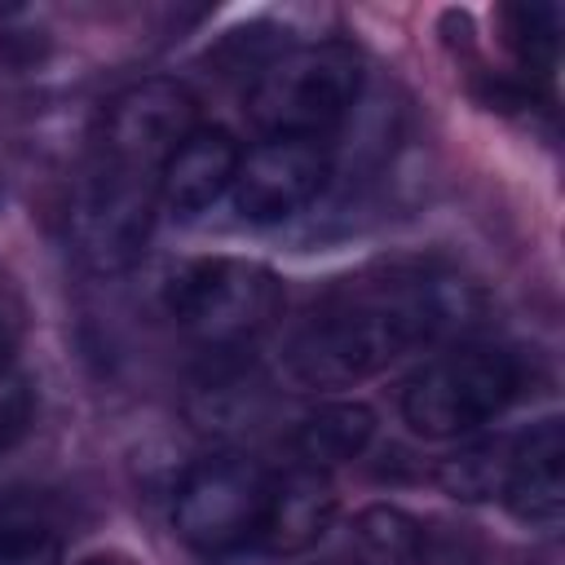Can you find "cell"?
I'll list each match as a JSON object with an SVG mask.
<instances>
[{"label":"cell","mask_w":565,"mask_h":565,"mask_svg":"<svg viewBox=\"0 0 565 565\" xmlns=\"http://www.w3.org/2000/svg\"><path fill=\"white\" fill-rule=\"evenodd\" d=\"M375 437V411L366 402H322L318 411H309L296 424V463L309 468H335V463H353L362 459V450Z\"/></svg>","instance_id":"obj_12"},{"label":"cell","mask_w":565,"mask_h":565,"mask_svg":"<svg viewBox=\"0 0 565 565\" xmlns=\"http://www.w3.org/2000/svg\"><path fill=\"white\" fill-rule=\"evenodd\" d=\"M269 499V472L238 450L203 455L185 468L172 494V530L203 556H225L260 534Z\"/></svg>","instance_id":"obj_5"},{"label":"cell","mask_w":565,"mask_h":565,"mask_svg":"<svg viewBox=\"0 0 565 565\" xmlns=\"http://www.w3.org/2000/svg\"><path fill=\"white\" fill-rule=\"evenodd\" d=\"M194 128H199V102L185 84L163 75L137 79L106 102L93 159L159 181L163 163Z\"/></svg>","instance_id":"obj_7"},{"label":"cell","mask_w":565,"mask_h":565,"mask_svg":"<svg viewBox=\"0 0 565 565\" xmlns=\"http://www.w3.org/2000/svg\"><path fill=\"white\" fill-rule=\"evenodd\" d=\"M238 141L230 128L199 124L163 163L159 172V203L177 216H199L207 212L221 194H230L234 172H238Z\"/></svg>","instance_id":"obj_11"},{"label":"cell","mask_w":565,"mask_h":565,"mask_svg":"<svg viewBox=\"0 0 565 565\" xmlns=\"http://www.w3.org/2000/svg\"><path fill=\"white\" fill-rule=\"evenodd\" d=\"M362 93V57L340 44H300L265 62L247 88V119L260 137H309L322 141L344 124Z\"/></svg>","instance_id":"obj_2"},{"label":"cell","mask_w":565,"mask_h":565,"mask_svg":"<svg viewBox=\"0 0 565 565\" xmlns=\"http://www.w3.org/2000/svg\"><path fill=\"white\" fill-rule=\"evenodd\" d=\"M450 322L441 287L424 274H380L340 282L296 331L287 371L305 388H349L393 366Z\"/></svg>","instance_id":"obj_1"},{"label":"cell","mask_w":565,"mask_h":565,"mask_svg":"<svg viewBox=\"0 0 565 565\" xmlns=\"http://www.w3.org/2000/svg\"><path fill=\"white\" fill-rule=\"evenodd\" d=\"M331 177L327 141L309 137H260L238 154L234 172V207L252 225H278L305 212Z\"/></svg>","instance_id":"obj_8"},{"label":"cell","mask_w":565,"mask_h":565,"mask_svg":"<svg viewBox=\"0 0 565 565\" xmlns=\"http://www.w3.org/2000/svg\"><path fill=\"white\" fill-rule=\"evenodd\" d=\"M177 327L212 353H238L282 309V282L274 269L238 256H212L185 265L168 287Z\"/></svg>","instance_id":"obj_4"},{"label":"cell","mask_w":565,"mask_h":565,"mask_svg":"<svg viewBox=\"0 0 565 565\" xmlns=\"http://www.w3.org/2000/svg\"><path fill=\"white\" fill-rule=\"evenodd\" d=\"M353 552L362 565H415L424 552V530L411 512L371 503L353 521Z\"/></svg>","instance_id":"obj_13"},{"label":"cell","mask_w":565,"mask_h":565,"mask_svg":"<svg viewBox=\"0 0 565 565\" xmlns=\"http://www.w3.org/2000/svg\"><path fill=\"white\" fill-rule=\"evenodd\" d=\"M84 565H128V561H115V556H93V561H84Z\"/></svg>","instance_id":"obj_19"},{"label":"cell","mask_w":565,"mask_h":565,"mask_svg":"<svg viewBox=\"0 0 565 565\" xmlns=\"http://www.w3.org/2000/svg\"><path fill=\"white\" fill-rule=\"evenodd\" d=\"M31 419H35V388L13 362H4L0 366V455L13 441H22Z\"/></svg>","instance_id":"obj_16"},{"label":"cell","mask_w":565,"mask_h":565,"mask_svg":"<svg viewBox=\"0 0 565 565\" xmlns=\"http://www.w3.org/2000/svg\"><path fill=\"white\" fill-rule=\"evenodd\" d=\"M159 207V181L124 172L115 163L93 159L71 194L66 212V238L84 269L93 274H119L128 269L150 238Z\"/></svg>","instance_id":"obj_6"},{"label":"cell","mask_w":565,"mask_h":565,"mask_svg":"<svg viewBox=\"0 0 565 565\" xmlns=\"http://www.w3.org/2000/svg\"><path fill=\"white\" fill-rule=\"evenodd\" d=\"M335 486L322 468L291 463L287 472L269 477V499L260 516V543L269 556H300L309 552L335 521Z\"/></svg>","instance_id":"obj_10"},{"label":"cell","mask_w":565,"mask_h":565,"mask_svg":"<svg viewBox=\"0 0 565 565\" xmlns=\"http://www.w3.org/2000/svg\"><path fill=\"white\" fill-rule=\"evenodd\" d=\"M503 503L512 516L530 525H556L565 512V437L561 419L547 415L516 441H508V463H503Z\"/></svg>","instance_id":"obj_9"},{"label":"cell","mask_w":565,"mask_h":565,"mask_svg":"<svg viewBox=\"0 0 565 565\" xmlns=\"http://www.w3.org/2000/svg\"><path fill=\"white\" fill-rule=\"evenodd\" d=\"M0 565H62V539L40 521H0Z\"/></svg>","instance_id":"obj_15"},{"label":"cell","mask_w":565,"mask_h":565,"mask_svg":"<svg viewBox=\"0 0 565 565\" xmlns=\"http://www.w3.org/2000/svg\"><path fill=\"white\" fill-rule=\"evenodd\" d=\"M503 463H508V441H481L459 450L455 459L441 463V486L459 499H486L503 486Z\"/></svg>","instance_id":"obj_14"},{"label":"cell","mask_w":565,"mask_h":565,"mask_svg":"<svg viewBox=\"0 0 565 565\" xmlns=\"http://www.w3.org/2000/svg\"><path fill=\"white\" fill-rule=\"evenodd\" d=\"M13 331H18V327H13V313H9V309H4V300H0V366L9 362V349H13Z\"/></svg>","instance_id":"obj_18"},{"label":"cell","mask_w":565,"mask_h":565,"mask_svg":"<svg viewBox=\"0 0 565 565\" xmlns=\"http://www.w3.org/2000/svg\"><path fill=\"white\" fill-rule=\"evenodd\" d=\"M212 565H269V552H247V547H238V552L212 556Z\"/></svg>","instance_id":"obj_17"},{"label":"cell","mask_w":565,"mask_h":565,"mask_svg":"<svg viewBox=\"0 0 565 565\" xmlns=\"http://www.w3.org/2000/svg\"><path fill=\"white\" fill-rule=\"evenodd\" d=\"M521 393V362L494 344H459L428 358L402 384V419L411 433L446 441L477 433Z\"/></svg>","instance_id":"obj_3"}]
</instances>
